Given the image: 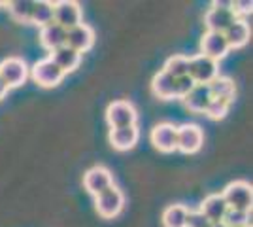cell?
Here are the masks:
<instances>
[{
	"mask_svg": "<svg viewBox=\"0 0 253 227\" xmlns=\"http://www.w3.org/2000/svg\"><path fill=\"white\" fill-rule=\"evenodd\" d=\"M229 106H231V102L229 100H223V98H211L210 102H208V106L204 110V114L208 116L210 119H223L227 114H229Z\"/></svg>",
	"mask_w": 253,
	"mask_h": 227,
	"instance_id": "27",
	"label": "cell"
},
{
	"mask_svg": "<svg viewBox=\"0 0 253 227\" xmlns=\"http://www.w3.org/2000/svg\"><path fill=\"white\" fill-rule=\"evenodd\" d=\"M210 100V89H208V86H201V84H195V87L187 93V97L183 98L185 106L191 112H195V114H204V110H206Z\"/></svg>",
	"mask_w": 253,
	"mask_h": 227,
	"instance_id": "19",
	"label": "cell"
},
{
	"mask_svg": "<svg viewBox=\"0 0 253 227\" xmlns=\"http://www.w3.org/2000/svg\"><path fill=\"white\" fill-rule=\"evenodd\" d=\"M2 6H4V2H0V8H2Z\"/></svg>",
	"mask_w": 253,
	"mask_h": 227,
	"instance_id": "33",
	"label": "cell"
},
{
	"mask_svg": "<svg viewBox=\"0 0 253 227\" xmlns=\"http://www.w3.org/2000/svg\"><path fill=\"white\" fill-rule=\"evenodd\" d=\"M31 76H32V80L40 87L49 89V87H57L63 82L64 72L47 57V59H42V61H38L36 65L32 66Z\"/></svg>",
	"mask_w": 253,
	"mask_h": 227,
	"instance_id": "8",
	"label": "cell"
},
{
	"mask_svg": "<svg viewBox=\"0 0 253 227\" xmlns=\"http://www.w3.org/2000/svg\"><path fill=\"white\" fill-rule=\"evenodd\" d=\"M187 227H211V224L201 210H189V214H187Z\"/></svg>",
	"mask_w": 253,
	"mask_h": 227,
	"instance_id": "30",
	"label": "cell"
},
{
	"mask_svg": "<svg viewBox=\"0 0 253 227\" xmlns=\"http://www.w3.org/2000/svg\"><path fill=\"white\" fill-rule=\"evenodd\" d=\"M165 72H169L174 80L183 78V76H189V57H183V55H172L167 59L165 63Z\"/></svg>",
	"mask_w": 253,
	"mask_h": 227,
	"instance_id": "25",
	"label": "cell"
},
{
	"mask_svg": "<svg viewBox=\"0 0 253 227\" xmlns=\"http://www.w3.org/2000/svg\"><path fill=\"white\" fill-rule=\"evenodd\" d=\"M151 89H153V93L159 98H165V100L176 98V80L169 72H165V70H161L159 74H155Z\"/></svg>",
	"mask_w": 253,
	"mask_h": 227,
	"instance_id": "20",
	"label": "cell"
},
{
	"mask_svg": "<svg viewBox=\"0 0 253 227\" xmlns=\"http://www.w3.org/2000/svg\"><path fill=\"white\" fill-rule=\"evenodd\" d=\"M189 208L183 205H170L163 212V226L165 227H187Z\"/></svg>",
	"mask_w": 253,
	"mask_h": 227,
	"instance_id": "22",
	"label": "cell"
},
{
	"mask_svg": "<svg viewBox=\"0 0 253 227\" xmlns=\"http://www.w3.org/2000/svg\"><path fill=\"white\" fill-rule=\"evenodd\" d=\"M252 0H234L231 2V10L236 15V19H246V15L252 13Z\"/></svg>",
	"mask_w": 253,
	"mask_h": 227,
	"instance_id": "28",
	"label": "cell"
},
{
	"mask_svg": "<svg viewBox=\"0 0 253 227\" xmlns=\"http://www.w3.org/2000/svg\"><path fill=\"white\" fill-rule=\"evenodd\" d=\"M204 135L202 129L195 123H185L178 127V138H176V150L183 153H195L202 148Z\"/></svg>",
	"mask_w": 253,
	"mask_h": 227,
	"instance_id": "9",
	"label": "cell"
},
{
	"mask_svg": "<svg viewBox=\"0 0 253 227\" xmlns=\"http://www.w3.org/2000/svg\"><path fill=\"white\" fill-rule=\"evenodd\" d=\"M201 49H202L201 55L208 57V59L215 61V63H219L221 59H225L227 53L231 51L229 49V44L225 40V36L221 33H210V31H206L204 36H202Z\"/></svg>",
	"mask_w": 253,
	"mask_h": 227,
	"instance_id": "11",
	"label": "cell"
},
{
	"mask_svg": "<svg viewBox=\"0 0 253 227\" xmlns=\"http://www.w3.org/2000/svg\"><path fill=\"white\" fill-rule=\"evenodd\" d=\"M138 138H140V131H138L136 125L119 127V129L110 131V144H112V148L117 151L132 150L138 144Z\"/></svg>",
	"mask_w": 253,
	"mask_h": 227,
	"instance_id": "14",
	"label": "cell"
},
{
	"mask_svg": "<svg viewBox=\"0 0 253 227\" xmlns=\"http://www.w3.org/2000/svg\"><path fill=\"white\" fill-rule=\"evenodd\" d=\"M93 44H95V33H93V29L89 27V25H78L74 29H70V31H66V47H70V49H74L76 53H85V51H89L91 47H93Z\"/></svg>",
	"mask_w": 253,
	"mask_h": 227,
	"instance_id": "12",
	"label": "cell"
},
{
	"mask_svg": "<svg viewBox=\"0 0 253 227\" xmlns=\"http://www.w3.org/2000/svg\"><path fill=\"white\" fill-rule=\"evenodd\" d=\"M208 89H210L211 98H223V100H229V102H232L234 93H236L234 82L227 76H217L215 80H211L208 84Z\"/></svg>",
	"mask_w": 253,
	"mask_h": 227,
	"instance_id": "21",
	"label": "cell"
},
{
	"mask_svg": "<svg viewBox=\"0 0 253 227\" xmlns=\"http://www.w3.org/2000/svg\"><path fill=\"white\" fill-rule=\"evenodd\" d=\"M211 227H227V226L223 222H219V224H211Z\"/></svg>",
	"mask_w": 253,
	"mask_h": 227,
	"instance_id": "32",
	"label": "cell"
},
{
	"mask_svg": "<svg viewBox=\"0 0 253 227\" xmlns=\"http://www.w3.org/2000/svg\"><path fill=\"white\" fill-rule=\"evenodd\" d=\"M223 224L227 227H246L252 226V212H244V210H232L229 208L227 214L223 218Z\"/></svg>",
	"mask_w": 253,
	"mask_h": 227,
	"instance_id": "26",
	"label": "cell"
},
{
	"mask_svg": "<svg viewBox=\"0 0 253 227\" xmlns=\"http://www.w3.org/2000/svg\"><path fill=\"white\" fill-rule=\"evenodd\" d=\"M40 44L47 51H55L66 44V31L63 27H59L57 23H49V25L42 27V31H40Z\"/></svg>",
	"mask_w": 253,
	"mask_h": 227,
	"instance_id": "17",
	"label": "cell"
},
{
	"mask_svg": "<svg viewBox=\"0 0 253 227\" xmlns=\"http://www.w3.org/2000/svg\"><path fill=\"white\" fill-rule=\"evenodd\" d=\"M6 93H8V86L2 82V78H0V100L6 97Z\"/></svg>",
	"mask_w": 253,
	"mask_h": 227,
	"instance_id": "31",
	"label": "cell"
},
{
	"mask_svg": "<svg viewBox=\"0 0 253 227\" xmlns=\"http://www.w3.org/2000/svg\"><path fill=\"white\" fill-rule=\"evenodd\" d=\"M136 108L128 102V100H116L112 102L108 110H106V121L112 129H119V127H130L136 125Z\"/></svg>",
	"mask_w": 253,
	"mask_h": 227,
	"instance_id": "5",
	"label": "cell"
},
{
	"mask_svg": "<svg viewBox=\"0 0 253 227\" xmlns=\"http://www.w3.org/2000/svg\"><path fill=\"white\" fill-rule=\"evenodd\" d=\"M125 205V195L121 189H117L116 185L108 187L106 191L95 197V208L98 212V216H102L104 220H112L116 218Z\"/></svg>",
	"mask_w": 253,
	"mask_h": 227,
	"instance_id": "3",
	"label": "cell"
},
{
	"mask_svg": "<svg viewBox=\"0 0 253 227\" xmlns=\"http://www.w3.org/2000/svg\"><path fill=\"white\" fill-rule=\"evenodd\" d=\"M0 78L8 86V89L19 87L29 78V66L19 57H8L0 63Z\"/></svg>",
	"mask_w": 253,
	"mask_h": 227,
	"instance_id": "7",
	"label": "cell"
},
{
	"mask_svg": "<svg viewBox=\"0 0 253 227\" xmlns=\"http://www.w3.org/2000/svg\"><path fill=\"white\" fill-rule=\"evenodd\" d=\"M82 8L74 0H61L53 4V23L63 27L64 31H70L78 25H82Z\"/></svg>",
	"mask_w": 253,
	"mask_h": 227,
	"instance_id": "4",
	"label": "cell"
},
{
	"mask_svg": "<svg viewBox=\"0 0 253 227\" xmlns=\"http://www.w3.org/2000/svg\"><path fill=\"white\" fill-rule=\"evenodd\" d=\"M199 210L208 218L210 224H219V222H223V218H225V214H227L229 206H227V203L223 201L221 195L213 193V195H208V197L202 201V205Z\"/></svg>",
	"mask_w": 253,
	"mask_h": 227,
	"instance_id": "16",
	"label": "cell"
},
{
	"mask_svg": "<svg viewBox=\"0 0 253 227\" xmlns=\"http://www.w3.org/2000/svg\"><path fill=\"white\" fill-rule=\"evenodd\" d=\"M49 59L63 70L64 74L74 72L76 68L80 66V63H82V55L76 53L74 49H70V47H66V45L51 51V53H49Z\"/></svg>",
	"mask_w": 253,
	"mask_h": 227,
	"instance_id": "18",
	"label": "cell"
},
{
	"mask_svg": "<svg viewBox=\"0 0 253 227\" xmlns=\"http://www.w3.org/2000/svg\"><path fill=\"white\" fill-rule=\"evenodd\" d=\"M176 138H178V127H174L172 123H159L151 129L149 135L151 144L163 153L176 151Z\"/></svg>",
	"mask_w": 253,
	"mask_h": 227,
	"instance_id": "10",
	"label": "cell"
},
{
	"mask_svg": "<svg viewBox=\"0 0 253 227\" xmlns=\"http://www.w3.org/2000/svg\"><path fill=\"white\" fill-rule=\"evenodd\" d=\"M225 40L229 44V49H240L246 44L250 42V36H252V27L246 19H236L231 27L223 33Z\"/></svg>",
	"mask_w": 253,
	"mask_h": 227,
	"instance_id": "15",
	"label": "cell"
},
{
	"mask_svg": "<svg viewBox=\"0 0 253 227\" xmlns=\"http://www.w3.org/2000/svg\"><path fill=\"white\" fill-rule=\"evenodd\" d=\"M219 76V66L215 61H211L204 55H195L189 57V78L195 84L208 86L211 80H215Z\"/></svg>",
	"mask_w": 253,
	"mask_h": 227,
	"instance_id": "6",
	"label": "cell"
},
{
	"mask_svg": "<svg viewBox=\"0 0 253 227\" xmlns=\"http://www.w3.org/2000/svg\"><path fill=\"white\" fill-rule=\"evenodd\" d=\"M234 21H236V15L231 10V2H213L211 8L204 15L206 29L210 33L223 34Z\"/></svg>",
	"mask_w": 253,
	"mask_h": 227,
	"instance_id": "2",
	"label": "cell"
},
{
	"mask_svg": "<svg viewBox=\"0 0 253 227\" xmlns=\"http://www.w3.org/2000/svg\"><path fill=\"white\" fill-rule=\"evenodd\" d=\"M4 6L8 8V13L17 23H31L32 8L34 2L32 0H13V2H4Z\"/></svg>",
	"mask_w": 253,
	"mask_h": 227,
	"instance_id": "23",
	"label": "cell"
},
{
	"mask_svg": "<svg viewBox=\"0 0 253 227\" xmlns=\"http://www.w3.org/2000/svg\"><path fill=\"white\" fill-rule=\"evenodd\" d=\"M193 87H195V82L191 80L189 76L178 78V80H176V98H181V100H183Z\"/></svg>",
	"mask_w": 253,
	"mask_h": 227,
	"instance_id": "29",
	"label": "cell"
},
{
	"mask_svg": "<svg viewBox=\"0 0 253 227\" xmlns=\"http://www.w3.org/2000/svg\"><path fill=\"white\" fill-rule=\"evenodd\" d=\"M223 201L227 203L229 208L232 210H244V212H252V203H253V189L252 185L244 180H236L231 182L223 189Z\"/></svg>",
	"mask_w": 253,
	"mask_h": 227,
	"instance_id": "1",
	"label": "cell"
},
{
	"mask_svg": "<svg viewBox=\"0 0 253 227\" xmlns=\"http://www.w3.org/2000/svg\"><path fill=\"white\" fill-rule=\"evenodd\" d=\"M31 23L36 25V27H40V29L45 27V25H49V23H53V2H47V0L34 2Z\"/></svg>",
	"mask_w": 253,
	"mask_h": 227,
	"instance_id": "24",
	"label": "cell"
},
{
	"mask_svg": "<svg viewBox=\"0 0 253 227\" xmlns=\"http://www.w3.org/2000/svg\"><path fill=\"white\" fill-rule=\"evenodd\" d=\"M246 227H252V226H246Z\"/></svg>",
	"mask_w": 253,
	"mask_h": 227,
	"instance_id": "34",
	"label": "cell"
},
{
	"mask_svg": "<svg viewBox=\"0 0 253 227\" xmlns=\"http://www.w3.org/2000/svg\"><path fill=\"white\" fill-rule=\"evenodd\" d=\"M84 185L89 193L96 197L102 191H106L108 187L114 185V178H112V173L106 169V167H93L91 171H87L84 176Z\"/></svg>",
	"mask_w": 253,
	"mask_h": 227,
	"instance_id": "13",
	"label": "cell"
}]
</instances>
